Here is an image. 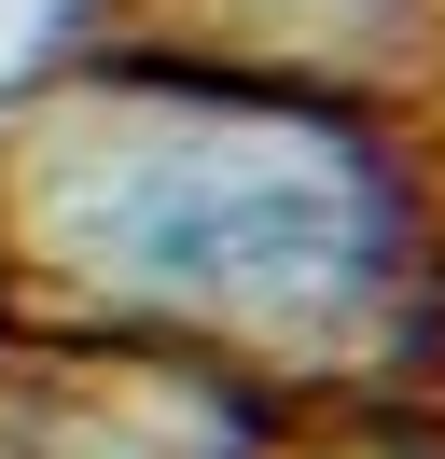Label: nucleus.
Instances as JSON below:
<instances>
[{"label":"nucleus","mask_w":445,"mask_h":459,"mask_svg":"<svg viewBox=\"0 0 445 459\" xmlns=\"http://www.w3.org/2000/svg\"><path fill=\"white\" fill-rule=\"evenodd\" d=\"M98 14H139V29L195 42V56L278 70V84L445 112V0H98Z\"/></svg>","instance_id":"nucleus-2"},{"label":"nucleus","mask_w":445,"mask_h":459,"mask_svg":"<svg viewBox=\"0 0 445 459\" xmlns=\"http://www.w3.org/2000/svg\"><path fill=\"white\" fill-rule=\"evenodd\" d=\"M14 334L153 348L306 446L445 431V112L83 14L0 112Z\"/></svg>","instance_id":"nucleus-1"}]
</instances>
